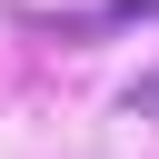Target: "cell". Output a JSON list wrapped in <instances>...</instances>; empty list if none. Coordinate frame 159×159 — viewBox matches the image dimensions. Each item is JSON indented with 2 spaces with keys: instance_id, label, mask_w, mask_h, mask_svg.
Wrapping results in <instances>:
<instances>
[{
  "instance_id": "cell-1",
  "label": "cell",
  "mask_w": 159,
  "mask_h": 159,
  "mask_svg": "<svg viewBox=\"0 0 159 159\" xmlns=\"http://www.w3.org/2000/svg\"><path fill=\"white\" fill-rule=\"evenodd\" d=\"M119 109H129V119H159V70H149V80H139V89H129Z\"/></svg>"
}]
</instances>
